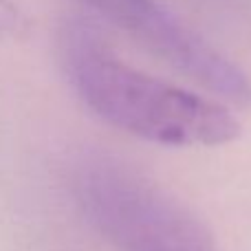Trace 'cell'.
Listing matches in <instances>:
<instances>
[{
    "label": "cell",
    "instance_id": "cell-1",
    "mask_svg": "<svg viewBox=\"0 0 251 251\" xmlns=\"http://www.w3.org/2000/svg\"><path fill=\"white\" fill-rule=\"evenodd\" d=\"M57 62L69 86L95 117L159 146H223L240 134L234 108L126 62L95 22L66 18Z\"/></svg>",
    "mask_w": 251,
    "mask_h": 251
},
{
    "label": "cell",
    "instance_id": "cell-2",
    "mask_svg": "<svg viewBox=\"0 0 251 251\" xmlns=\"http://www.w3.org/2000/svg\"><path fill=\"white\" fill-rule=\"evenodd\" d=\"M79 201L117 251H216L214 236L183 201L113 159L82 168Z\"/></svg>",
    "mask_w": 251,
    "mask_h": 251
},
{
    "label": "cell",
    "instance_id": "cell-3",
    "mask_svg": "<svg viewBox=\"0 0 251 251\" xmlns=\"http://www.w3.org/2000/svg\"><path fill=\"white\" fill-rule=\"evenodd\" d=\"M137 47L238 110H251V77L161 0H82Z\"/></svg>",
    "mask_w": 251,
    "mask_h": 251
},
{
    "label": "cell",
    "instance_id": "cell-4",
    "mask_svg": "<svg viewBox=\"0 0 251 251\" xmlns=\"http://www.w3.org/2000/svg\"><path fill=\"white\" fill-rule=\"evenodd\" d=\"M22 31H25V20L18 7L11 0H0V40L16 38Z\"/></svg>",
    "mask_w": 251,
    "mask_h": 251
}]
</instances>
